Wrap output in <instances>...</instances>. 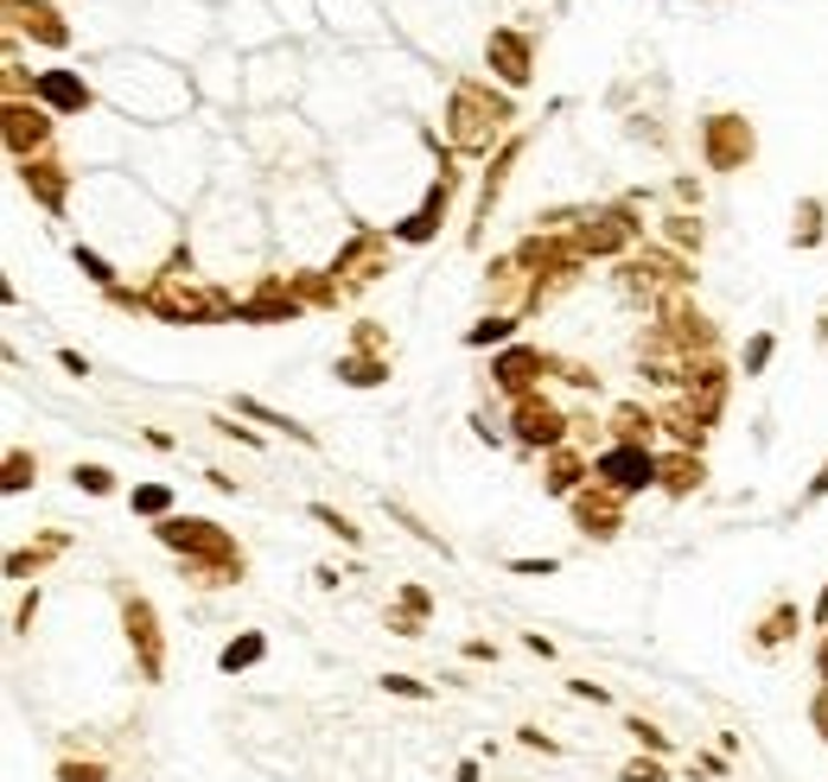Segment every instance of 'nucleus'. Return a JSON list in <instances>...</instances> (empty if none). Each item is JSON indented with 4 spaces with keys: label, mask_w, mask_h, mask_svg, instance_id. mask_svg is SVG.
Masks as SVG:
<instances>
[{
    "label": "nucleus",
    "mask_w": 828,
    "mask_h": 782,
    "mask_svg": "<svg viewBox=\"0 0 828 782\" xmlns=\"http://www.w3.org/2000/svg\"><path fill=\"white\" fill-rule=\"evenodd\" d=\"M573 503V529L587 534V541H619V529H624V497L619 490H606V483H587L580 497H568Z\"/></svg>",
    "instance_id": "obj_14"
},
{
    "label": "nucleus",
    "mask_w": 828,
    "mask_h": 782,
    "mask_svg": "<svg viewBox=\"0 0 828 782\" xmlns=\"http://www.w3.org/2000/svg\"><path fill=\"white\" fill-rule=\"evenodd\" d=\"M64 548H71V534H58V529L45 534L39 548H13V554H7V580H27V573H39V566H45V560H58Z\"/></svg>",
    "instance_id": "obj_29"
},
{
    "label": "nucleus",
    "mask_w": 828,
    "mask_h": 782,
    "mask_svg": "<svg viewBox=\"0 0 828 782\" xmlns=\"http://www.w3.org/2000/svg\"><path fill=\"white\" fill-rule=\"evenodd\" d=\"M307 305H300V293L287 286V274H261V286L249 293V300H236V325H293Z\"/></svg>",
    "instance_id": "obj_13"
},
{
    "label": "nucleus",
    "mask_w": 828,
    "mask_h": 782,
    "mask_svg": "<svg viewBox=\"0 0 828 782\" xmlns=\"http://www.w3.org/2000/svg\"><path fill=\"white\" fill-rule=\"evenodd\" d=\"M268 661V636L261 630H242V636H230L224 649H217V668L224 675H249V668H261Z\"/></svg>",
    "instance_id": "obj_28"
},
{
    "label": "nucleus",
    "mask_w": 828,
    "mask_h": 782,
    "mask_svg": "<svg viewBox=\"0 0 828 782\" xmlns=\"http://www.w3.org/2000/svg\"><path fill=\"white\" fill-rule=\"evenodd\" d=\"M517 744H522V751H542V758H555V751H561V738H548L542 726H517Z\"/></svg>",
    "instance_id": "obj_44"
},
{
    "label": "nucleus",
    "mask_w": 828,
    "mask_h": 782,
    "mask_svg": "<svg viewBox=\"0 0 828 782\" xmlns=\"http://www.w3.org/2000/svg\"><path fill=\"white\" fill-rule=\"evenodd\" d=\"M307 515H312V522H319V529H332L338 541H351V548H358V541H363V529H351V515H338L332 503H312Z\"/></svg>",
    "instance_id": "obj_39"
},
{
    "label": "nucleus",
    "mask_w": 828,
    "mask_h": 782,
    "mask_svg": "<svg viewBox=\"0 0 828 782\" xmlns=\"http://www.w3.org/2000/svg\"><path fill=\"white\" fill-rule=\"evenodd\" d=\"M517 159H522V134H510L504 147L485 159V173H478V204H472V242H478V229L491 223V210H497V198H504V185H510V173H517Z\"/></svg>",
    "instance_id": "obj_15"
},
{
    "label": "nucleus",
    "mask_w": 828,
    "mask_h": 782,
    "mask_svg": "<svg viewBox=\"0 0 828 782\" xmlns=\"http://www.w3.org/2000/svg\"><path fill=\"white\" fill-rule=\"evenodd\" d=\"M809 732L828 744V687H816V694H809Z\"/></svg>",
    "instance_id": "obj_45"
},
{
    "label": "nucleus",
    "mask_w": 828,
    "mask_h": 782,
    "mask_svg": "<svg viewBox=\"0 0 828 782\" xmlns=\"http://www.w3.org/2000/svg\"><path fill=\"white\" fill-rule=\"evenodd\" d=\"M573 242H580V254H587V261H624V254H638V242H644V223H638V210H631V204L580 210Z\"/></svg>",
    "instance_id": "obj_5"
},
{
    "label": "nucleus",
    "mask_w": 828,
    "mask_h": 782,
    "mask_svg": "<svg viewBox=\"0 0 828 782\" xmlns=\"http://www.w3.org/2000/svg\"><path fill=\"white\" fill-rule=\"evenodd\" d=\"M128 509H134V515H147V522H166V515H173V483H134Z\"/></svg>",
    "instance_id": "obj_33"
},
{
    "label": "nucleus",
    "mask_w": 828,
    "mask_h": 782,
    "mask_svg": "<svg viewBox=\"0 0 828 782\" xmlns=\"http://www.w3.org/2000/svg\"><path fill=\"white\" fill-rule=\"evenodd\" d=\"M510 439H517L522 452H561V446H573V414H561V407L548 402V395H522V402H510Z\"/></svg>",
    "instance_id": "obj_7"
},
{
    "label": "nucleus",
    "mask_w": 828,
    "mask_h": 782,
    "mask_svg": "<svg viewBox=\"0 0 828 782\" xmlns=\"http://www.w3.org/2000/svg\"><path fill=\"white\" fill-rule=\"evenodd\" d=\"M568 694H573V700H593V707H606V700H612L599 681H568Z\"/></svg>",
    "instance_id": "obj_49"
},
{
    "label": "nucleus",
    "mask_w": 828,
    "mask_h": 782,
    "mask_svg": "<svg viewBox=\"0 0 828 782\" xmlns=\"http://www.w3.org/2000/svg\"><path fill=\"white\" fill-rule=\"evenodd\" d=\"M701 483H707V458H701V452H682V446H670V452H663V471H656V490L682 503V497H695Z\"/></svg>",
    "instance_id": "obj_21"
},
{
    "label": "nucleus",
    "mask_w": 828,
    "mask_h": 782,
    "mask_svg": "<svg viewBox=\"0 0 828 782\" xmlns=\"http://www.w3.org/2000/svg\"><path fill=\"white\" fill-rule=\"evenodd\" d=\"M593 483V458L580 452V446H561V452L542 458V490L548 497H580Z\"/></svg>",
    "instance_id": "obj_19"
},
{
    "label": "nucleus",
    "mask_w": 828,
    "mask_h": 782,
    "mask_svg": "<svg viewBox=\"0 0 828 782\" xmlns=\"http://www.w3.org/2000/svg\"><path fill=\"white\" fill-rule=\"evenodd\" d=\"M561 369V356L542 351V344H504V351L491 356V388L497 395H510V402H522V395H542V382Z\"/></svg>",
    "instance_id": "obj_10"
},
{
    "label": "nucleus",
    "mask_w": 828,
    "mask_h": 782,
    "mask_svg": "<svg viewBox=\"0 0 828 782\" xmlns=\"http://www.w3.org/2000/svg\"><path fill=\"white\" fill-rule=\"evenodd\" d=\"M453 782H478V758H466L459 770H453Z\"/></svg>",
    "instance_id": "obj_55"
},
{
    "label": "nucleus",
    "mask_w": 828,
    "mask_h": 782,
    "mask_svg": "<svg viewBox=\"0 0 828 782\" xmlns=\"http://www.w3.org/2000/svg\"><path fill=\"white\" fill-rule=\"evenodd\" d=\"M522 649H529V656H542V661H548V656H555V643H548V636H542V630H529V636H522Z\"/></svg>",
    "instance_id": "obj_52"
},
{
    "label": "nucleus",
    "mask_w": 828,
    "mask_h": 782,
    "mask_svg": "<svg viewBox=\"0 0 828 782\" xmlns=\"http://www.w3.org/2000/svg\"><path fill=\"white\" fill-rule=\"evenodd\" d=\"M701 242H707V229H701L695 210H670V217H663V249H675V254H701Z\"/></svg>",
    "instance_id": "obj_31"
},
{
    "label": "nucleus",
    "mask_w": 828,
    "mask_h": 782,
    "mask_svg": "<svg viewBox=\"0 0 828 782\" xmlns=\"http://www.w3.org/2000/svg\"><path fill=\"white\" fill-rule=\"evenodd\" d=\"M32 483H39V458L13 446V452H7V471H0V490H7V497H20V490H32Z\"/></svg>",
    "instance_id": "obj_37"
},
{
    "label": "nucleus",
    "mask_w": 828,
    "mask_h": 782,
    "mask_svg": "<svg viewBox=\"0 0 828 782\" xmlns=\"http://www.w3.org/2000/svg\"><path fill=\"white\" fill-rule=\"evenodd\" d=\"M7 13H13V25H20V32H32L39 45H52V51L71 45V25H64V13H58V7H20V0H13Z\"/></svg>",
    "instance_id": "obj_23"
},
{
    "label": "nucleus",
    "mask_w": 828,
    "mask_h": 782,
    "mask_svg": "<svg viewBox=\"0 0 828 782\" xmlns=\"http://www.w3.org/2000/svg\"><path fill=\"white\" fill-rule=\"evenodd\" d=\"M472 432H478L485 446H504V427H497L491 414H472Z\"/></svg>",
    "instance_id": "obj_48"
},
{
    "label": "nucleus",
    "mask_w": 828,
    "mask_h": 782,
    "mask_svg": "<svg viewBox=\"0 0 828 782\" xmlns=\"http://www.w3.org/2000/svg\"><path fill=\"white\" fill-rule=\"evenodd\" d=\"M809 617H816V624L828 630V585H822V598H816V611H809Z\"/></svg>",
    "instance_id": "obj_56"
},
{
    "label": "nucleus",
    "mask_w": 828,
    "mask_h": 782,
    "mask_svg": "<svg viewBox=\"0 0 828 782\" xmlns=\"http://www.w3.org/2000/svg\"><path fill=\"white\" fill-rule=\"evenodd\" d=\"M656 471H663V452L656 446H599L593 452V478L606 483V490H619V497H644V490H656Z\"/></svg>",
    "instance_id": "obj_8"
},
{
    "label": "nucleus",
    "mask_w": 828,
    "mask_h": 782,
    "mask_svg": "<svg viewBox=\"0 0 828 782\" xmlns=\"http://www.w3.org/2000/svg\"><path fill=\"white\" fill-rule=\"evenodd\" d=\"M236 414H249V420H261V427L287 432V439H300V446H312V427H300V420H287V414H275V407H261L256 395H236Z\"/></svg>",
    "instance_id": "obj_32"
},
{
    "label": "nucleus",
    "mask_w": 828,
    "mask_h": 782,
    "mask_svg": "<svg viewBox=\"0 0 828 782\" xmlns=\"http://www.w3.org/2000/svg\"><path fill=\"white\" fill-rule=\"evenodd\" d=\"M351 351H383L389 356V331L376 325V319H358V325H351Z\"/></svg>",
    "instance_id": "obj_41"
},
{
    "label": "nucleus",
    "mask_w": 828,
    "mask_h": 782,
    "mask_svg": "<svg viewBox=\"0 0 828 782\" xmlns=\"http://www.w3.org/2000/svg\"><path fill=\"white\" fill-rule=\"evenodd\" d=\"M517 122V108L497 96L491 83H453L446 96V147L453 153H472V159H491V147H504V127Z\"/></svg>",
    "instance_id": "obj_2"
},
{
    "label": "nucleus",
    "mask_w": 828,
    "mask_h": 782,
    "mask_svg": "<svg viewBox=\"0 0 828 782\" xmlns=\"http://www.w3.org/2000/svg\"><path fill=\"white\" fill-rule=\"evenodd\" d=\"M0 134H7L13 166H27V159H45V147H52V134H58V115L45 108V102H7Z\"/></svg>",
    "instance_id": "obj_12"
},
{
    "label": "nucleus",
    "mask_w": 828,
    "mask_h": 782,
    "mask_svg": "<svg viewBox=\"0 0 828 782\" xmlns=\"http://www.w3.org/2000/svg\"><path fill=\"white\" fill-rule=\"evenodd\" d=\"M20 185L32 191L39 210H52V217L71 210V166H58V159H27V166H20Z\"/></svg>",
    "instance_id": "obj_17"
},
{
    "label": "nucleus",
    "mask_w": 828,
    "mask_h": 782,
    "mask_svg": "<svg viewBox=\"0 0 828 782\" xmlns=\"http://www.w3.org/2000/svg\"><path fill=\"white\" fill-rule=\"evenodd\" d=\"M122 636H128V649H134V668H141V681H166V630H159L154 598H141V592H122Z\"/></svg>",
    "instance_id": "obj_11"
},
{
    "label": "nucleus",
    "mask_w": 828,
    "mask_h": 782,
    "mask_svg": "<svg viewBox=\"0 0 828 782\" xmlns=\"http://www.w3.org/2000/svg\"><path fill=\"white\" fill-rule=\"evenodd\" d=\"M689 286H695V268H689V254H675V249H638L619 261V293L631 305L656 312L670 293H689Z\"/></svg>",
    "instance_id": "obj_4"
},
{
    "label": "nucleus",
    "mask_w": 828,
    "mask_h": 782,
    "mask_svg": "<svg viewBox=\"0 0 828 782\" xmlns=\"http://www.w3.org/2000/svg\"><path fill=\"white\" fill-rule=\"evenodd\" d=\"M517 325L522 312H485L478 325H466V351H504V344H517Z\"/></svg>",
    "instance_id": "obj_27"
},
{
    "label": "nucleus",
    "mask_w": 828,
    "mask_h": 782,
    "mask_svg": "<svg viewBox=\"0 0 828 782\" xmlns=\"http://www.w3.org/2000/svg\"><path fill=\"white\" fill-rule=\"evenodd\" d=\"M427 617H434L427 585H402V592H395V611H389V630H395V636H421V630H427Z\"/></svg>",
    "instance_id": "obj_26"
},
{
    "label": "nucleus",
    "mask_w": 828,
    "mask_h": 782,
    "mask_svg": "<svg viewBox=\"0 0 828 782\" xmlns=\"http://www.w3.org/2000/svg\"><path fill=\"white\" fill-rule=\"evenodd\" d=\"M797 630H803V605L797 598H777V605L752 624V649H758V656H777L784 643H797Z\"/></svg>",
    "instance_id": "obj_20"
},
{
    "label": "nucleus",
    "mask_w": 828,
    "mask_h": 782,
    "mask_svg": "<svg viewBox=\"0 0 828 782\" xmlns=\"http://www.w3.org/2000/svg\"><path fill=\"white\" fill-rule=\"evenodd\" d=\"M828 204L822 198H803L797 210H790V242H797V249H822V236H828Z\"/></svg>",
    "instance_id": "obj_30"
},
{
    "label": "nucleus",
    "mask_w": 828,
    "mask_h": 782,
    "mask_svg": "<svg viewBox=\"0 0 828 782\" xmlns=\"http://www.w3.org/2000/svg\"><path fill=\"white\" fill-rule=\"evenodd\" d=\"M619 782H670V763L663 758H631L619 770Z\"/></svg>",
    "instance_id": "obj_40"
},
{
    "label": "nucleus",
    "mask_w": 828,
    "mask_h": 782,
    "mask_svg": "<svg viewBox=\"0 0 828 782\" xmlns=\"http://www.w3.org/2000/svg\"><path fill=\"white\" fill-rule=\"evenodd\" d=\"M816 687H828V630H822V643H816Z\"/></svg>",
    "instance_id": "obj_54"
},
{
    "label": "nucleus",
    "mask_w": 828,
    "mask_h": 782,
    "mask_svg": "<svg viewBox=\"0 0 828 782\" xmlns=\"http://www.w3.org/2000/svg\"><path fill=\"white\" fill-rule=\"evenodd\" d=\"M52 782H115V770H108L103 758H58Z\"/></svg>",
    "instance_id": "obj_36"
},
{
    "label": "nucleus",
    "mask_w": 828,
    "mask_h": 782,
    "mask_svg": "<svg viewBox=\"0 0 828 782\" xmlns=\"http://www.w3.org/2000/svg\"><path fill=\"white\" fill-rule=\"evenodd\" d=\"M485 58H491V71L504 76V90H522V83L536 76V45H529V32H517V25H497L491 39H485Z\"/></svg>",
    "instance_id": "obj_16"
},
{
    "label": "nucleus",
    "mask_w": 828,
    "mask_h": 782,
    "mask_svg": "<svg viewBox=\"0 0 828 782\" xmlns=\"http://www.w3.org/2000/svg\"><path fill=\"white\" fill-rule=\"evenodd\" d=\"M141 312L166 319V325H224V319H236V300L224 286H205L198 274H154V286H141Z\"/></svg>",
    "instance_id": "obj_3"
},
{
    "label": "nucleus",
    "mask_w": 828,
    "mask_h": 782,
    "mask_svg": "<svg viewBox=\"0 0 828 782\" xmlns=\"http://www.w3.org/2000/svg\"><path fill=\"white\" fill-rule=\"evenodd\" d=\"M624 732L638 738V751H644V758H670V751H675V738L663 732V726H650L644 712H631V719H624Z\"/></svg>",
    "instance_id": "obj_35"
},
{
    "label": "nucleus",
    "mask_w": 828,
    "mask_h": 782,
    "mask_svg": "<svg viewBox=\"0 0 828 782\" xmlns=\"http://www.w3.org/2000/svg\"><path fill=\"white\" fill-rule=\"evenodd\" d=\"M383 694H395V700H434V687L414 681V675H383Z\"/></svg>",
    "instance_id": "obj_43"
},
{
    "label": "nucleus",
    "mask_w": 828,
    "mask_h": 782,
    "mask_svg": "<svg viewBox=\"0 0 828 782\" xmlns=\"http://www.w3.org/2000/svg\"><path fill=\"white\" fill-rule=\"evenodd\" d=\"M32 102H45L52 115H83V108L96 102V90H90L77 71H39V83H32Z\"/></svg>",
    "instance_id": "obj_18"
},
{
    "label": "nucleus",
    "mask_w": 828,
    "mask_h": 782,
    "mask_svg": "<svg viewBox=\"0 0 828 782\" xmlns=\"http://www.w3.org/2000/svg\"><path fill=\"white\" fill-rule=\"evenodd\" d=\"M210 427L224 432V439H242V446H261V432H249V427H236V420H210Z\"/></svg>",
    "instance_id": "obj_50"
},
{
    "label": "nucleus",
    "mask_w": 828,
    "mask_h": 782,
    "mask_svg": "<svg viewBox=\"0 0 828 782\" xmlns=\"http://www.w3.org/2000/svg\"><path fill=\"white\" fill-rule=\"evenodd\" d=\"M816 344L828 351V305H822V319H816Z\"/></svg>",
    "instance_id": "obj_57"
},
{
    "label": "nucleus",
    "mask_w": 828,
    "mask_h": 782,
    "mask_svg": "<svg viewBox=\"0 0 828 782\" xmlns=\"http://www.w3.org/2000/svg\"><path fill=\"white\" fill-rule=\"evenodd\" d=\"M561 560H510V573H522V580H548Z\"/></svg>",
    "instance_id": "obj_47"
},
{
    "label": "nucleus",
    "mask_w": 828,
    "mask_h": 782,
    "mask_svg": "<svg viewBox=\"0 0 828 782\" xmlns=\"http://www.w3.org/2000/svg\"><path fill=\"white\" fill-rule=\"evenodd\" d=\"M656 420H663V432H670V439L682 446V452H701V446H707V432H714V420H707V414H701V407L689 402V395H675V402L663 407Z\"/></svg>",
    "instance_id": "obj_22"
},
{
    "label": "nucleus",
    "mask_w": 828,
    "mask_h": 782,
    "mask_svg": "<svg viewBox=\"0 0 828 782\" xmlns=\"http://www.w3.org/2000/svg\"><path fill=\"white\" fill-rule=\"evenodd\" d=\"M332 376L344 382V388H383V382H389V356L383 351H344L332 363Z\"/></svg>",
    "instance_id": "obj_25"
},
{
    "label": "nucleus",
    "mask_w": 828,
    "mask_h": 782,
    "mask_svg": "<svg viewBox=\"0 0 828 782\" xmlns=\"http://www.w3.org/2000/svg\"><path fill=\"white\" fill-rule=\"evenodd\" d=\"M154 541L166 554L185 560V580L192 585H236L249 573L242 541H236L230 529L205 522V515H166V522H154Z\"/></svg>",
    "instance_id": "obj_1"
},
{
    "label": "nucleus",
    "mask_w": 828,
    "mask_h": 782,
    "mask_svg": "<svg viewBox=\"0 0 828 782\" xmlns=\"http://www.w3.org/2000/svg\"><path fill=\"white\" fill-rule=\"evenodd\" d=\"M822 497H828V458H822V471L809 478V490H803V509H809V503H822Z\"/></svg>",
    "instance_id": "obj_51"
},
{
    "label": "nucleus",
    "mask_w": 828,
    "mask_h": 782,
    "mask_svg": "<svg viewBox=\"0 0 828 782\" xmlns=\"http://www.w3.org/2000/svg\"><path fill=\"white\" fill-rule=\"evenodd\" d=\"M71 254H77V268H83V280H90V286H103V293H108V286H122V268H115L108 254H96L90 242H77Z\"/></svg>",
    "instance_id": "obj_34"
},
{
    "label": "nucleus",
    "mask_w": 828,
    "mask_h": 782,
    "mask_svg": "<svg viewBox=\"0 0 828 782\" xmlns=\"http://www.w3.org/2000/svg\"><path fill=\"white\" fill-rule=\"evenodd\" d=\"M71 483L83 497H115V471L108 465H71Z\"/></svg>",
    "instance_id": "obj_38"
},
{
    "label": "nucleus",
    "mask_w": 828,
    "mask_h": 782,
    "mask_svg": "<svg viewBox=\"0 0 828 782\" xmlns=\"http://www.w3.org/2000/svg\"><path fill=\"white\" fill-rule=\"evenodd\" d=\"M772 351H777V337H772V331H758V337L746 344V376H765V369H772Z\"/></svg>",
    "instance_id": "obj_42"
},
{
    "label": "nucleus",
    "mask_w": 828,
    "mask_h": 782,
    "mask_svg": "<svg viewBox=\"0 0 828 782\" xmlns=\"http://www.w3.org/2000/svg\"><path fill=\"white\" fill-rule=\"evenodd\" d=\"M606 427H612L619 446H650V432L663 427V420H656V407H644V402H619L606 414Z\"/></svg>",
    "instance_id": "obj_24"
},
{
    "label": "nucleus",
    "mask_w": 828,
    "mask_h": 782,
    "mask_svg": "<svg viewBox=\"0 0 828 782\" xmlns=\"http://www.w3.org/2000/svg\"><path fill=\"white\" fill-rule=\"evenodd\" d=\"M758 159V127L746 115H707L701 122V166L707 173H746Z\"/></svg>",
    "instance_id": "obj_9"
},
{
    "label": "nucleus",
    "mask_w": 828,
    "mask_h": 782,
    "mask_svg": "<svg viewBox=\"0 0 828 782\" xmlns=\"http://www.w3.org/2000/svg\"><path fill=\"white\" fill-rule=\"evenodd\" d=\"M675 204H701V185H695V178H675Z\"/></svg>",
    "instance_id": "obj_53"
},
{
    "label": "nucleus",
    "mask_w": 828,
    "mask_h": 782,
    "mask_svg": "<svg viewBox=\"0 0 828 782\" xmlns=\"http://www.w3.org/2000/svg\"><path fill=\"white\" fill-rule=\"evenodd\" d=\"M389 254H395V236H389V229H376V223L351 229V236H344V242L332 249V274H338V286H344V293H363V286H376V280L389 274Z\"/></svg>",
    "instance_id": "obj_6"
},
{
    "label": "nucleus",
    "mask_w": 828,
    "mask_h": 782,
    "mask_svg": "<svg viewBox=\"0 0 828 782\" xmlns=\"http://www.w3.org/2000/svg\"><path fill=\"white\" fill-rule=\"evenodd\" d=\"M32 617H39V585H32L27 598H20V611H13V636H27V630H32Z\"/></svg>",
    "instance_id": "obj_46"
}]
</instances>
